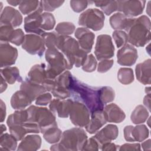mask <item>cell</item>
I'll use <instances>...</instances> for the list:
<instances>
[{
  "mask_svg": "<svg viewBox=\"0 0 151 151\" xmlns=\"http://www.w3.org/2000/svg\"><path fill=\"white\" fill-rule=\"evenodd\" d=\"M71 96L86 106L90 113L102 110L104 104L100 100V88L90 86L73 77Z\"/></svg>",
  "mask_w": 151,
  "mask_h": 151,
  "instance_id": "1",
  "label": "cell"
},
{
  "mask_svg": "<svg viewBox=\"0 0 151 151\" xmlns=\"http://www.w3.org/2000/svg\"><path fill=\"white\" fill-rule=\"evenodd\" d=\"M151 24L146 15L137 18H130L125 31L127 33L128 41L134 46H145L150 40Z\"/></svg>",
  "mask_w": 151,
  "mask_h": 151,
  "instance_id": "2",
  "label": "cell"
},
{
  "mask_svg": "<svg viewBox=\"0 0 151 151\" xmlns=\"http://www.w3.org/2000/svg\"><path fill=\"white\" fill-rule=\"evenodd\" d=\"M87 135L84 130L80 127H74L65 130L61 134L60 143L52 145L51 150H82Z\"/></svg>",
  "mask_w": 151,
  "mask_h": 151,
  "instance_id": "3",
  "label": "cell"
},
{
  "mask_svg": "<svg viewBox=\"0 0 151 151\" xmlns=\"http://www.w3.org/2000/svg\"><path fill=\"white\" fill-rule=\"evenodd\" d=\"M59 51L65 57L70 70L73 65L76 67L82 66L87 56V53L81 48L78 41L70 36L63 35Z\"/></svg>",
  "mask_w": 151,
  "mask_h": 151,
  "instance_id": "4",
  "label": "cell"
},
{
  "mask_svg": "<svg viewBox=\"0 0 151 151\" xmlns=\"http://www.w3.org/2000/svg\"><path fill=\"white\" fill-rule=\"evenodd\" d=\"M28 119L27 122L37 123L42 134L48 129L57 126L54 113L46 107L30 106L27 109Z\"/></svg>",
  "mask_w": 151,
  "mask_h": 151,
  "instance_id": "5",
  "label": "cell"
},
{
  "mask_svg": "<svg viewBox=\"0 0 151 151\" xmlns=\"http://www.w3.org/2000/svg\"><path fill=\"white\" fill-rule=\"evenodd\" d=\"M45 58L48 63L46 71L50 79L54 80L65 70H70L65 57L58 50L47 49L45 53Z\"/></svg>",
  "mask_w": 151,
  "mask_h": 151,
  "instance_id": "6",
  "label": "cell"
},
{
  "mask_svg": "<svg viewBox=\"0 0 151 151\" xmlns=\"http://www.w3.org/2000/svg\"><path fill=\"white\" fill-rule=\"evenodd\" d=\"M104 19L105 17L101 11L97 8H90L80 14L78 23L84 28L96 31L103 27Z\"/></svg>",
  "mask_w": 151,
  "mask_h": 151,
  "instance_id": "7",
  "label": "cell"
},
{
  "mask_svg": "<svg viewBox=\"0 0 151 151\" xmlns=\"http://www.w3.org/2000/svg\"><path fill=\"white\" fill-rule=\"evenodd\" d=\"M73 76L69 71H65L54 79L52 94L57 99H65L71 96Z\"/></svg>",
  "mask_w": 151,
  "mask_h": 151,
  "instance_id": "8",
  "label": "cell"
},
{
  "mask_svg": "<svg viewBox=\"0 0 151 151\" xmlns=\"http://www.w3.org/2000/svg\"><path fill=\"white\" fill-rule=\"evenodd\" d=\"M28 78L33 83L43 86L47 91H51L54 80L48 78L45 64H35L31 67L28 73Z\"/></svg>",
  "mask_w": 151,
  "mask_h": 151,
  "instance_id": "9",
  "label": "cell"
},
{
  "mask_svg": "<svg viewBox=\"0 0 151 151\" xmlns=\"http://www.w3.org/2000/svg\"><path fill=\"white\" fill-rule=\"evenodd\" d=\"M114 52V45L109 35H99L96 40L94 54L97 60L109 59L113 57Z\"/></svg>",
  "mask_w": 151,
  "mask_h": 151,
  "instance_id": "10",
  "label": "cell"
},
{
  "mask_svg": "<svg viewBox=\"0 0 151 151\" xmlns=\"http://www.w3.org/2000/svg\"><path fill=\"white\" fill-rule=\"evenodd\" d=\"M71 123L78 127H86L90 121V111L83 103L76 100L73 102L70 112Z\"/></svg>",
  "mask_w": 151,
  "mask_h": 151,
  "instance_id": "11",
  "label": "cell"
},
{
  "mask_svg": "<svg viewBox=\"0 0 151 151\" xmlns=\"http://www.w3.org/2000/svg\"><path fill=\"white\" fill-rule=\"evenodd\" d=\"M45 43L43 38L38 35L28 34L25 35L22 44V49L31 55H37L41 57L45 50Z\"/></svg>",
  "mask_w": 151,
  "mask_h": 151,
  "instance_id": "12",
  "label": "cell"
},
{
  "mask_svg": "<svg viewBox=\"0 0 151 151\" xmlns=\"http://www.w3.org/2000/svg\"><path fill=\"white\" fill-rule=\"evenodd\" d=\"M117 11L129 18L142 14L145 6V1H117Z\"/></svg>",
  "mask_w": 151,
  "mask_h": 151,
  "instance_id": "13",
  "label": "cell"
},
{
  "mask_svg": "<svg viewBox=\"0 0 151 151\" xmlns=\"http://www.w3.org/2000/svg\"><path fill=\"white\" fill-rule=\"evenodd\" d=\"M41 6L37 11L28 15L24 18V29L27 33H32L42 36L45 32L41 28L42 22Z\"/></svg>",
  "mask_w": 151,
  "mask_h": 151,
  "instance_id": "14",
  "label": "cell"
},
{
  "mask_svg": "<svg viewBox=\"0 0 151 151\" xmlns=\"http://www.w3.org/2000/svg\"><path fill=\"white\" fill-rule=\"evenodd\" d=\"M138 58L137 50L131 44H126L117 52V63L123 66H132Z\"/></svg>",
  "mask_w": 151,
  "mask_h": 151,
  "instance_id": "15",
  "label": "cell"
},
{
  "mask_svg": "<svg viewBox=\"0 0 151 151\" xmlns=\"http://www.w3.org/2000/svg\"><path fill=\"white\" fill-rule=\"evenodd\" d=\"M123 132L124 137L127 142H142L148 137L149 134V129L145 124L137 125L135 127L126 126Z\"/></svg>",
  "mask_w": 151,
  "mask_h": 151,
  "instance_id": "16",
  "label": "cell"
},
{
  "mask_svg": "<svg viewBox=\"0 0 151 151\" xmlns=\"http://www.w3.org/2000/svg\"><path fill=\"white\" fill-rule=\"evenodd\" d=\"M22 16L21 13L11 6H5L1 12L0 25H8L16 28L22 22Z\"/></svg>",
  "mask_w": 151,
  "mask_h": 151,
  "instance_id": "17",
  "label": "cell"
},
{
  "mask_svg": "<svg viewBox=\"0 0 151 151\" xmlns=\"http://www.w3.org/2000/svg\"><path fill=\"white\" fill-rule=\"evenodd\" d=\"M18 57V50L8 42H1L0 63L1 67H6L15 63Z\"/></svg>",
  "mask_w": 151,
  "mask_h": 151,
  "instance_id": "18",
  "label": "cell"
},
{
  "mask_svg": "<svg viewBox=\"0 0 151 151\" xmlns=\"http://www.w3.org/2000/svg\"><path fill=\"white\" fill-rule=\"evenodd\" d=\"M74 35L81 48L87 54L90 52L94 44V34L86 28L79 27L76 29Z\"/></svg>",
  "mask_w": 151,
  "mask_h": 151,
  "instance_id": "19",
  "label": "cell"
},
{
  "mask_svg": "<svg viewBox=\"0 0 151 151\" xmlns=\"http://www.w3.org/2000/svg\"><path fill=\"white\" fill-rule=\"evenodd\" d=\"M73 102L74 101L71 99H54L51 101L49 109L54 113H57L58 117L67 118L70 114Z\"/></svg>",
  "mask_w": 151,
  "mask_h": 151,
  "instance_id": "20",
  "label": "cell"
},
{
  "mask_svg": "<svg viewBox=\"0 0 151 151\" xmlns=\"http://www.w3.org/2000/svg\"><path fill=\"white\" fill-rule=\"evenodd\" d=\"M10 133L17 140H21L27 133H38L40 129L37 123L26 122L21 125L9 127Z\"/></svg>",
  "mask_w": 151,
  "mask_h": 151,
  "instance_id": "21",
  "label": "cell"
},
{
  "mask_svg": "<svg viewBox=\"0 0 151 151\" xmlns=\"http://www.w3.org/2000/svg\"><path fill=\"white\" fill-rule=\"evenodd\" d=\"M119 134V129L117 126L112 124H107L93 136L98 142L100 148L101 146L106 143L111 142L115 140Z\"/></svg>",
  "mask_w": 151,
  "mask_h": 151,
  "instance_id": "22",
  "label": "cell"
},
{
  "mask_svg": "<svg viewBox=\"0 0 151 151\" xmlns=\"http://www.w3.org/2000/svg\"><path fill=\"white\" fill-rule=\"evenodd\" d=\"M20 90L24 91L32 101L39 96L47 91L43 86L33 83L28 78H26L21 83Z\"/></svg>",
  "mask_w": 151,
  "mask_h": 151,
  "instance_id": "23",
  "label": "cell"
},
{
  "mask_svg": "<svg viewBox=\"0 0 151 151\" xmlns=\"http://www.w3.org/2000/svg\"><path fill=\"white\" fill-rule=\"evenodd\" d=\"M107 122V120L103 111L98 110L91 114V119L86 126V129L90 134H94L103 127Z\"/></svg>",
  "mask_w": 151,
  "mask_h": 151,
  "instance_id": "24",
  "label": "cell"
},
{
  "mask_svg": "<svg viewBox=\"0 0 151 151\" xmlns=\"http://www.w3.org/2000/svg\"><path fill=\"white\" fill-rule=\"evenodd\" d=\"M107 122L119 123L123 122L126 115L124 112L115 103H111L103 109Z\"/></svg>",
  "mask_w": 151,
  "mask_h": 151,
  "instance_id": "25",
  "label": "cell"
},
{
  "mask_svg": "<svg viewBox=\"0 0 151 151\" xmlns=\"http://www.w3.org/2000/svg\"><path fill=\"white\" fill-rule=\"evenodd\" d=\"M151 60L150 58L137 64L135 72L137 80L143 84H150L151 81Z\"/></svg>",
  "mask_w": 151,
  "mask_h": 151,
  "instance_id": "26",
  "label": "cell"
},
{
  "mask_svg": "<svg viewBox=\"0 0 151 151\" xmlns=\"http://www.w3.org/2000/svg\"><path fill=\"white\" fill-rule=\"evenodd\" d=\"M32 101L28 96L22 90L17 91L11 97V105L15 110H24L27 106L31 105Z\"/></svg>",
  "mask_w": 151,
  "mask_h": 151,
  "instance_id": "27",
  "label": "cell"
},
{
  "mask_svg": "<svg viewBox=\"0 0 151 151\" xmlns=\"http://www.w3.org/2000/svg\"><path fill=\"white\" fill-rule=\"evenodd\" d=\"M41 145V138L37 134H29L21 140L17 150H37Z\"/></svg>",
  "mask_w": 151,
  "mask_h": 151,
  "instance_id": "28",
  "label": "cell"
},
{
  "mask_svg": "<svg viewBox=\"0 0 151 151\" xmlns=\"http://www.w3.org/2000/svg\"><path fill=\"white\" fill-rule=\"evenodd\" d=\"M43 38L45 45L47 49H57L59 50L63 35H61L57 32L52 31L45 32L42 36Z\"/></svg>",
  "mask_w": 151,
  "mask_h": 151,
  "instance_id": "29",
  "label": "cell"
},
{
  "mask_svg": "<svg viewBox=\"0 0 151 151\" xmlns=\"http://www.w3.org/2000/svg\"><path fill=\"white\" fill-rule=\"evenodd\" d=\"M1 75L9 84H12L16 81L22 82V78L20 76L19 69L16 67H6L1 70Z\"/></svg>",
  "mask_w": 151,
  "mask_h": 151,
  "instance_id": "30",
  "label": "cell"
},
{
  "mask_svg": "<svg viewBox=\"0 0 151 151\" xmlns=\"http://www.w3.org/2000/svg\"><path fill=\"white\" fill-rule=\"evenodd\" d=\"M130 18L126 17L121 12H117L110 18V24L113 29L116 30L125 29Z\"/></svg>",
  "mask_w": 151,
  "mask_h": 151,
  "instance_id": "31",
  "label": "cell"
},
{
  "mask_svg": "<svg viewBox=\"0 0 151 151\" xmlns=\"http://www.w3.org/2000/svg\"><path fill=\"white\" fill-rule=\"evenodd\" d=\"M28 113L27 110H19L10 114L7 119L6 124L8 127L21 125L27 122Z\"/></svg>",
  "mask_w": 151,
  "mask_h": 151,
  "instance_id": "32",
  "label": "cell"
},
{
  "mask_svg": "<svg viewBox=\"0 0 151 151\" xmlns=\"http://www.w3.org/2000/svg\"><path fill=\"white\" fill-rule=\"evenodd\" d=\"M149 115L147 109L142 105H138L132 111L130 119L135 124H139L144 123L147 120Z\"/></svg>",
  "mask_w": 151,
  "mask_h": 151,
  "instance_id": "33",
  "label": "cell"
},
{
  "mask_svg": "<svg viewBox=\"0 0 151 151\" xmlns=\"http://www.w3.org/2000/svg\"><path fill=\"white\" fill-rule=\"evenodd\" d=\"M42 6L41 2L39 1H21L19 5V11L24 15H29L37 11Z\"/></svg>",
  "mask_w": 151,
  "mask_h": 151,
  "instance_id": "34",
  "label": "cell"
},
{
  "mask_svg": "<svg viewBox=\"0 0 151 151\" xmlns=\"http://www.w3.org/2000/svg\"><path fill=\"white\" fill-rule=\"evenodd\" d=\"M17 140L11 134L7 133L2 134L0 138V150H15L17 147Z\"/></svg>",
  "mask_w": 151,
  "mask_h": 151,
  "instance_id": "35",
  "label": "cell"
},
{
  "mask_svg": "<svg viewBox=\"0 0 151 151\" xmlns=\"http://www.w3.org/2000/svg\"><path fill=\"white\" fill-rule=\"evenodd\" d=\"M44 139L49 143L54 144L60 141L62 132L57 126L51 127L46 130L43 133Z\"/></svg>",
  "mask_w": 151,
  "mask_h": 151,
  "instance_id": "36",
  "label": "cell"
},
{
  "mask_svg": "<svg viewBox=\"0 0 151 151\" xmlns=\"http://www.w3.org/2000/svg\"><path fill=\"white\" fill-rule=\"evenodd\" d=\"M117 78L119 82L123 84L127 85L132 83L134 80L133 70L127 67L120 68L117 73Z\"/></svg>",
  "mask_w": 151,
  "mask_h": 151,
  "instance_id": "37",
  "label": "cell"
},
{
  "mask_svg": "<svg viewBox=\"0 0 151 151\" xmlns=\"http://www.w3.org/2000/svg\"><path fill=\"white\" fill-rule=\"evenodd\" d=\"M93 3H94L96 6L100 7L107 15H110L117 9V1H93Z\"/></svg>",
  "mask_w": 151,
  "mask_h": 151,
  "instance_id": "38",
  "label": "cell"
},
{
  "mask_svg": "<svg viewBox=\"0 0 151 151\" xmlns=\"http://www.w3.org/2000/svg\"><path fill=\"white\" fill-rule=\"evenodd\" d=\"M100 100L102 103L104 105L114 100L115 92L111 87L104 86L100 87Z\"/></svg>",
  "mask_w": 151,
  "mask_h": 151,
  "instance_id": "39",
  "label": "cell"
},
{
  "mask_svg": "<svg viewBox=\"0 0 151 151\" xmlns=\"http://www.w3.org/2000/svg\"><path fill=\"white\" fill-rule=\"evenodd\" d=\"M42 22L41 28L43 31L51 30L55 26V20L54 15L50 12H44L41 14Z\"/></svg>",
  "mask_w": 151,
  "mask_h": 151,
  "instance_id": "40",
  "label": "cell"
},
{
  "mask_svg": "<svg viewBox=\"0 0 151 151\" xmlns=\"http://www.w3.org/2000/svg\"><path fill=\"white\" fill-rule=\"evenodd\" d=\"M75 25L70 22H60L55 27L56 32L59 34L64 36H68V35L72 34L75 31Z\"/></svg>",
  "mask_w": 151,
  "mask_h": 151,
  "instance_id": "41",
  "label": "cell"
},
{
  "mask_svg": "<svg viewBox=\"0 0 151 151\" xmlns=\"http://www.w3.org/2000/svg\"><path fill=\"white\" fill-rule=\"evenodd\" d=\"M113 38L117 48L122 47L128 41L127 33L121 30L114 31L113 32Z\"/></svg>",
  "mask_w": 151,
  "mask_h": 151,
  "instance_id": "42",
  "label": "cell"
},
{
  "mask_svg": "<svg viewBox=\"0 0 151 151\" xmlns=\"http://www.w3.org/2000/svg\"><path fill=\"white\" fill-rule=\"evenodd\" d=\"M97 60L93 54H89L87 56L83 65L82 69L85 72L91 73L95 71L97 67Z\"/></svg>",
  "mask_w": 151,
  "mask_h": 151,
  "instance_id": "43",
  "label": "cell"
},
{
  "mask_svg": "<svg viewBox=\"0 0 151 151\" xmlns=\"http://www.w3.org/2000/svg\"><path fill=\"white\" fill-rule=\"evenodd\" d=\"M14 28L10 25H3L0 27V40L2 42H9L14 32Z\"/></svg>",
  "mask_w": 151,
  "mask_h": 151,
  "instance_id": "44",
  "label": "cell"
},
{
  "mask_svg": "<svg viewBox=\"0 0 151 151\" xmlns=\"http://www.w3.org/2000/svg\"><path fill=\"white\" fill-rule=\"evenodd\" d=\"M43 10L48 12L54 11L64 2V1H41Z\"/></svg>",
  "mask_w": 151,
  "mask_h": 151,
  "instance_id": "45",
  "label": "cell"
},
{
  "mask_svg": "<svg viewBox=\"0 0 151 151\" xmlns=\"http://www.w3.org/2000/svg\"><path fill=\"white\" fill-rule=\"evenodd\" d=\"M25 35L23 31L20 28H17L14 30V32L9 40V42L15 44L17 46L22 44L24 40Z\"/></svg>",
  "mask_w": 151,
  "mask_h": 151,
  "instance_id": "46",
  "label": "cell"
},
{
  "mask_svg": "<svg viewBox=\"0 0 151 151\" xmlns=\"http://www.w3.org/2000/svg\"><path fill=\"white\" fill-rule=\"evenodd\" d=\"M88 3V1H71L70 2L72 9L77 13L84 11L87 7Z\"/></svg>",
  "mask_w": 151,
  "mask_h": 151,
  "instance_id": "47",
  "label": "cell"
},
{
  "mask_svg": "<svg viewBox=\"0 0 151 151\" xmlns=\"http://www.w3.org/2000/svg\"><path fill=\"white\" fill-rule=\"evenodd\" d=\"M114 61L113 60L106 59L101 60L98 64L97 71L100 73H104L109 71L113 65Z\"/></svg>",
  "mask_w": 151,
  "mask_h": 151,
  "instance_id": "48",
  "label": "cell"
},
{
  "mask_svg": "<svg viewBox=\"0 0 151 151\" xmlns=\"http://www.w3.org/2000/svg\"><path fill=\"white\" fill-rule=\"evenodd\" d=\"M99 149H100L99 145L93 136L87 140L82 150H98Z\"/></svg>",
  "mask_w": 151,
  "mask_h": 151,
  "instance_id": "49",
  "label": "cell"
},
{
  "mask_svg": "<svg viewBox=\"0 0 151 151\" xmlns=\"http://www.w3.org/2000/svg\"><path fill=\"white\" fill-rule=\"evenodd\" d=\"M52 96L50 93H44L39 96L35 101V104L38 106H47L51 102Z\"/></svg>",
  "mask_w": 151,
  "mask_h": 151,
  "instance_id": "50",
  "label": "cell"
},
{
  "mask_svg": "<svg viewBox=\"0 0 151 151\" xmlns=\"http://www.w3.org/2000/svg\"><path fill=\"white\" fill-rule=\"evenodd\" d=\"M119 150H140L139 143H125L120 146Z\"/></svg>",
  "mask_w": 151,
  "mask_h": 151,
  "instance_id": "51",
  "label": "cell"
},
{
  "mask_svg": "<svg viewBox=\"0 0 151 151\" xmlns=\"http://www.w3.org/2000/svg\"><path fill=\"white\" fill-rule=\"evenodd\" d=\"M117 145H116L114 143L111 142H107L102 145L100 149L102 150H117L118 149Z\"/></svg>",
  "mask_w": 151,
  "mask_h": 151,
  "instance_id": "52",
  "label": "cell"
},
{
  "mask_svg": "<svg viewBox=\"0 0 151 151\" xmlns=\"http://www.w3.org/2000/svg\"><path fill=\"white\" fill-rule=\"evenodd\" d=\"M6 116V106L2 99H1V122H3Z\"/></svg>",
  "mask_w": 151,
  "mask_h": 151,
  "instance_id": "53",
  "label": "cell"
},
{
  "mask_svg": "<svg viewBox=\"0 0 151 151\" xmlns=\"http://www.w3.org/2000/svg\"><path fill=\"white\" fill-rule=\"evenodd\" d=\"M143 104L146 107V108L148 109V110L150 111V94H147L146 96L144 97L143 99Z\"/></svg>",
  "mask_w": 151,
  "mask_h": 151,
  "instance_id": "54",
  "label": "cell"
},
{
  "mask_svg": "<svg viewBox=\"0 0 151 151\" xmlns=\"http://www.w3.org/2000/svg\"><path fill=\"white\" fill-rule=\"evenodd\" d=\"M150 139H148L142 143V147L143 150H150Z\"/></svg>",
  "mask_w": 151,
  "mask_h": 151,
  "instance_id": "55",
  "label": "cell"
},
{
  "mask_svg": "<svg viewBox=\"0 0 151 151\" xmlns=\"http://www.w3.org/2000/svg\"><path fill=\"white\" fill-rule=\"evenodd\" d=\"M1 93H3L7 88V84L6 81L5 80L4 77L1 76Z\"/></svg>",
  "mask_w": 151,
  "mask_h": 151,
  "instance_id": "56",
  "label": "cell"
},
{
  "mask_svg": "<svg viewBox=\"0 0 151 151\" xmlns=\"http://www.w3.org/2000/svg\"><path fill=\"white\" fill-rule=\"evenodd\" d=\"M7 2H8L9 4L11 5H12V6H17L18 5H19V4H20L21 2V1H12V0H9V1H7Z\"/></svg>",
  "mask_w": 151,
  "mask_h": 151,
  "instance_id": "57",
  "label": "cell"
},
{
  "mask_svg": "<svg viewBox=\"0 0 151 151\" xmlns=\"http://www.w3.org/2000/svg\"><path fill=\"white\" fill-rule=\"evenodd\" d=\"M6 130V128L5 126L4 125V124H1V134H2L3 133V132H4V131H5Z\"/></svg>",
  "mask_w": 151,
  "mask_h": 151,
  "instance_id": "58",
  "label": "cell"
},
{
  "mask_svg": "<svg viewBox=\"0 0 151 151\" xmlns=\"http://www.w3.org/2000/svg\"><path fill=\"white\" fill-rule=\"evenodd\" d=\"M145 92L146 94H150V87H146L145 88Z\"/></svg>",
  "mask_w": 151,
  "mask_h": 151,
  "instance_id": "59",
  "label": "cell"
}]
</instances>
